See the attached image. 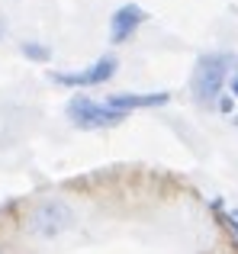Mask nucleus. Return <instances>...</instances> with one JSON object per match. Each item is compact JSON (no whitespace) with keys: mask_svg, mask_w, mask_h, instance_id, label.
<instances>
[{"mask_svg":"<svg viewBox=\"0 0 238 254\" xmlns=\"http://www.w3.org/2000/svg\"><path fill=\"white\" fill-rule=\"evenodd\" d=\"M226 222H229V229H232V232H235V238H238V219H235V216H229Z\"/></svg>","mask_w":238,"mask_h":254,"instance_id":"obj_8","label":"nucleus"},{"mask_svg":"<svg viewBox=\"0 0 238 254\" xmlns=\"http://www.w3.org/2000/svg\"><path fill=\"white\" fill-rule=\"evenodd\" d=\"M145 19H148V13H145L138 3H122L113 16H110V42H113V45L129 42Z\"/></svg>","mask_w":238,"mask_h":254,"instance_id":"obj_5","label":"nucleus"},{"mask_svg":"<svg viewBox=\"0 0 238 254\" xmlns=\"http://www.w3.org/2000/svg\"><path fill=\"white\" fill-rule=\"evenodd\" d=\"M229 64H232V58H229L226 52H209V55L196 58L193 77H190L196 103H213L222 93V84H226V77H229Z\"/></svg>","mask_w":238,"mask_h":254,"instance_id":"obj_2","label":"nucleus"},{"mask_svg":"<svg viewBox=\"0 0 238 254\" xmlns=\"http://www.w3.org/2000/svg\"><path fill=\"white\" fill-rule=\"evenodd\" d=\"M0 36H3V19H0Z\"/></svg>","mask_w":238,"mask_h":254,"instance_id":"obj_10","label":"nucleus"},{"mask_svg":"<svg viewBox=\"0 0 238 254\" xmlns=\"http://www.w3.org/2000/svg\"><path fill=\"white\" fill-rule=\"evenodd\" d=\"M116 68H119L116 58L103 55V58H97L94 64H87L84 71H52L49 77L55 84H61V87H100L116 74Z\"/></svg>","mask_w":238,"mask_h":254,"instance_id":"obj_4","label":"nucleus"},{"mask_svg":"<svg viewBox=\"0 0 238 254\" xmlns=\"http://www.w3.org/2000/svg\"><path fill=\"white\" fill-rule=\"evenodd\" d=\"M74 222H77L74 209H71L64 199H58V196L39 199V203L29 209V219H26V225H29V232L36 238H58Z\"/></svg>","mask_w":238,"mask_h":254,"instance_id":"obj_1","label":"nucleus"},{"mask_svg":"<svg viewBox=\"0 0 238 254\" xmlns=\"http://www.w3.org/2000/svg\"><path fill=\"white\" fill-rule=\"evenodd\" d=\"M64 110H68V119L77 129H110V126H119L122 119H129L125 113L113 110L107 100L100 103V100H90V97H84V93H74Z\"/></svg>","mask_w":238,"mask_h":254,"instance_id":"obj_3","label":"nucleus"},{"mask_svg":"<svg viewBox=\"0 0 238 254\" xmlns=\"http://www.w3.org/2000/svg\"><path fill=\"white\" fill-rule=\"evenodd\" d=\"M229 87H232V97H238V74L232 77V81H229Z\"/></svg>","mask_w":238,"mask_h":254,"instance_id":"obj_9","label":"nucleus"},{"mask_svg":"<svg viewBox=\"0 0 238 254\" xmlns=\"http://www.w3.org/2000/svg\"><path fill=\"white\" fill-rule=\"evenodd\" d=\"M171 100V93L158 90V93H113V97H107V103L113 106V110L125 113L129 116L132 110H148V106H164Z\"/></svg>","mask_w":238,"mask_h":254,"instance_id":"obj_6","label":"nucleus"},{"mask_svg":"<svg viewBox=\"0 0 238 254\" xmlns=\"http://www.w3.org/2000/svg\"><path fill=\"white\" fill-rule=\"evenodd\" d=\"M19 52H23L26 58H32V62H45V58L52 55V52L45 49V45H39V42H23V45H19Z\"/></svg>","mask_w":238,"mask_h":254,"instance_id":"obj_7","label":"nucleus"}]
</instances>
